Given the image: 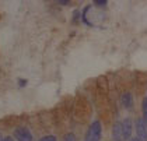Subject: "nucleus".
Returning <instances> with one entry per match:
<instances>
[{"label": "nucleus", "mask_w": 147, "mask_h": 141, "mask_svg": "<svg viewBox=\"0 0 147 141\" xmlns=\"http://www.w3.org/2000/svg\"><path fill=\"white\" fill-rule=\"evenodd\" d=\"M92 108H91V103L87 101V98L84 95L79 94L74 102H73V117L76 122H86L87 119H90Z\"/></svg>", "instance_id": "1"}, {"label": "nucleus", "mask_w": 147, "mask_h": 141, "mask_svg": "<svg viewBox=\"0 0 147 141\" xmlns=\"http://www.w3.org/2000/svg\"><path fill=\"white\" fill-rule=\"evenodd\" d=\"M101 134H102V124L100 120L92 122L88 127V130L86 133L84 141H100L101 140Z\"/></svg>", "instance_id": "2"}, {"label": "nucleus", "mask_w": 147, "mask_h": 141, "mask_svg": "<svg viewBox=\"0 0 147 141\" xmlns=\"http://www.w3.org/2000/svg\"><path fill=\"white\" fill-rule=\"evenodd\" d=\"M97 92H98V95L102 97L104 99L108 97V80H107V77L104 76H100L97 78Z\"/></svg>", "instance_id": "3"}, {"label": "nucleus", "mask_w": 147, "mask_h": 141, "mask_svg": "<svg viewBox=\"0 0 147 141\" xmlns=\"http://www.w3.org/2000/svg\"><path fill=\"white\" fill-rule=\"evenodd\" d=\"M14 137L17 141H32V134L27 127H18L14 130Z\"/></svg>", "instance_id": "4"}, {"label": "nucleus", "mask_w": 147, "mask_h": 141, "mask_svg": "<svg viewBox=\"0 0 147 141\" xmlns=\"http://www.w3.org/2000/svg\"><path fill=\"white\" fill-rule=\"evenodd\" d=\"M136 133H137V138L140 141H147V126L143 119L136 120Z\"/></svg>", "instance_id": "5"}, {"label": "nucleus", "mask_w": 147, "mask_h": 141, "mask_svg": "<svg viewBox=\"0 0 147 141\" xmlns=\"http://www.w3.org/2000/svg\"><path fill=\"white\" fill-rule=\"evenodd\" d=\"M112 140L113 141H126L123 136V129H122V122H116L112 129Z\"/></svg>", "instance_id": "6"}, {"label": "nucleus", "mask_w": 147, "mask_h": 141, "mask_svg": "<svg viewBox=\"0 0 147 141\" xmlns=\"http://www.w3.org/2000/svg\"><path fill=\"white\" fill-rule=\"evenodd\" d=\"M122 129H123L125 140L130 141V137H132V130H133V123H132V119L126 117V119L122 120Z\"/></svg>", "instance_id": "7"}, {"label": "nucleus", "mask_w": 147, "mask_h": 141, "mask_svg": "<svg viewBox=\"0 0 147 141\" xmlns=\"http://www.w3.org/2000/svg\"><path fill=\"white\" fill-rule=\"evenodd\" d=\"M121 103L123 105V108L126 109H132L133 106V97H132V94L130 92H123L122 95H121Z\"/></svg>", "instance_id": "8"}, {"label": "nucleus", "mask_w": 147, "mask_h": 141, "mask_svg": "<svg viewBox=\"0 0 147 141\" xmlns=\"http://www.w3.org/2000/svg\"><path fill=\"white\" fill-rule=\"evenodd\" d=\"M142 109H143V120L147 126V97L143 99V103H142Z\"/></svg>", "instance_id": "9"}, {"label": "nucleus", "mask_w": 147, "mask_h": 141, "mask_svg": "<svg viewBox=\"0 0 147 141\" xmlns=\"http://www.w3.org/2000/svg\"><path fill=\"white\" fill-rule=\"evenodd\" d=\"M63 141H76V136L73 133H67L65 137H63Z\"/></svg>", "instance_id": "10"}, {"label": "nucleus", "mask_w": 147, "mask_h": 141, "mask_svg": "<svg viewBox=\"0 0 147 141\" xmlns=\"http://www.w3.org/2000/svg\"><path fill=\"white\" fill-rule=\"evenodd\" d=\"M92 4H95V6H98V7H104V6L107 4V0H94Z\"/></svg>", "instance_id": "11"}, {"label": "nucleus", "mask_w": 147, "mask_h": 141, "mask_svg": "<svg viewBox=\"0 0 147 141\" xmlns=\"http://www.w3.org/2000/svg\"><path fill=\"white\" fill-rule=\"evenodd\" d=\"M39 141H56V137H55V136H45V137H42Z\"/></svg>", "instance_id": "12"}, {"label": "nucleus", "mask_w": 147, "mask_h": 141, "mask_svg": "<svg viewBox=\"0 0 147 141\" xmlns=\"http://www.w3.org/2000/svg\"><path fill=\"white\" fill-rule=\"evenodd\" d=\"M0 141H14V140H13L11 137H4V138H1Z\"/></svg>", "instance_id": "13"}, {"label": "nucleus", "mask_w": 147, "mask_h": 141, "mask_svg": "<svg viewBox=\"0 0 147 141\" xmlns=\"http://www.w3.org/2000/svg\"><path fill=\"white\" fill-rule=\"evenodd\" d=\"M57 3H59V4H67L69 1H65V0H62V1H60V0H59V1H57Z\"/></svg>", "instance_id": "14"}, {"label": "nucleus", "mask_w": 147, "mask_h": 141, "mask_svg": "<svg viewBox=\"0 0 147 141\" xmlns=\"http://www.w3.org/2000/svg\"><path fill=\"white\" fill-rule=\"evenodd\" d=\"M25 83H27L25 80H20V85H25Z\"/></svg>", "instance_id": "15"}, {"label": "nucleus", "mask_w": 147, "mask_h": 141, "mask_svg": "<svg viewBox=\"0 0 147 141\" xmlns=\"http://www.w3.org/2000/svg\"><path fill=\"white\" fill-rule=\"evenodd\" d=\"M130 141H140V140H139V138L136 137V138H130Z\"/></svg>", "instance_id": "16"}]
</instances>
